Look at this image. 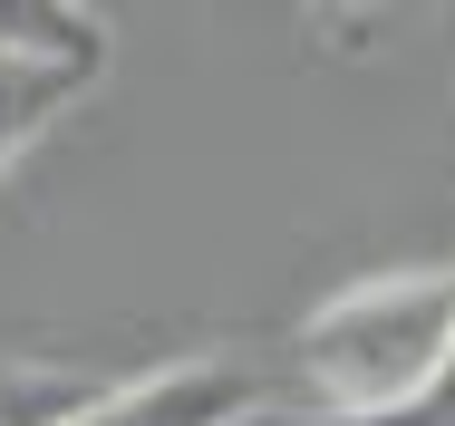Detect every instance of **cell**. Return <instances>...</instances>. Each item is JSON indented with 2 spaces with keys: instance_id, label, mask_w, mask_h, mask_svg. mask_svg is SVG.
Masks as SVG:
<instances>
[{
  "instance_id": "cell-1",
  "label": "cell",
  "mask_w": 455,
  "mask_h": 426,
  "mask_svg": "<svg viewBox=\"0 0 455 426\" xmlns=\"http://www.w3.org/2000/svg\"><path fill=\"white\" fill-rule=\"evenodd\" d=\"M455 349V261L349 281L300 320V388L330 407V426H407V407L436 388Z\"/></svg>"
},
{
  "instance_id": "cell-6",
  "label": "cell",
  "mask_w": 455,
  "mask_h": 426,
  "mask_svg": "<svg viewBox=\"0 0 455 426\" xmlns=\"http://www.w3.org/2000/svg\"><path fill=\"white\" fill-rule=\"evenodd\" d=\"M407 426H455V349H446V368H436V388L407 407Z\"/></svg>"
},
{
  "instance_id": "cell-2",
  "label": "cell",
  "mask_w": 455,
  "mask_h": 426,
  "mask_svg": "<svg viewBox=\"0 0 455 426\" xmlns=\"http://www.w3.org/2000/svg\"><path fill=\"white\" fill-rule=\"evenodd\" d=\"M272 388L233 358H165L146 378H116V388H88L59 426H262Z\"/></svg>"
},
{
  "instance_id": "cell-7",
  "label": "cell",
  "mask_w": 455,
  "mask_h": 426,
  "mask_svg": "<svg viewBox=\"0 0 455 426\" xmlns=\"http://www.w3.org/2000/svg\"><path fill=\"white\" fill-rule=\"evenodd\" d=\"M339 10H397V0H339Z\"/></svg>"
},
{
  "instance_id": "cell-5",
  "label": "cell",
  "mask_w": 455,
  "mask_h": 426,
  "mask_svg": "<svg viewBox=\"0 0 455 426\" xmlns=\"http://www.w3.org/2000/svg\"><path fill=\"white\" fill-rule=\"evenodd\" d=\"M97 378L59 368V358H0V426H59Z\"/></svg>"
},
{
  "instance_id": "cell-3",
  "label": "cell",
  "mask_w": 455,
  "mask_h": 426,
  "mask_svg": "<svg viewBox=\"0 0 455 426\" xmlns=\"http://www.w3.org/2000/svg\"><path fill=\"white\" fill-rule=\"evenodd\" d=\"M97 87L88 59H39V49H0V174L20 165L78 97Z\"/></svg>"
},
{
  "instance_id": "cell-4",
  "label": "cell",
  "mask_w": 455,
  "mask_h": 426,
  "mask_svg": "<svg viewBox=\"0 0 455 426\" xmlns=\"http://www.w3.org/2000/svg\"><path fill=\"white\" fill-rule=\"evenodd\" d=\"M0 49H39V59H88L107 68V20L88 0H0Z\"/></svg>"
}]
</instances>
